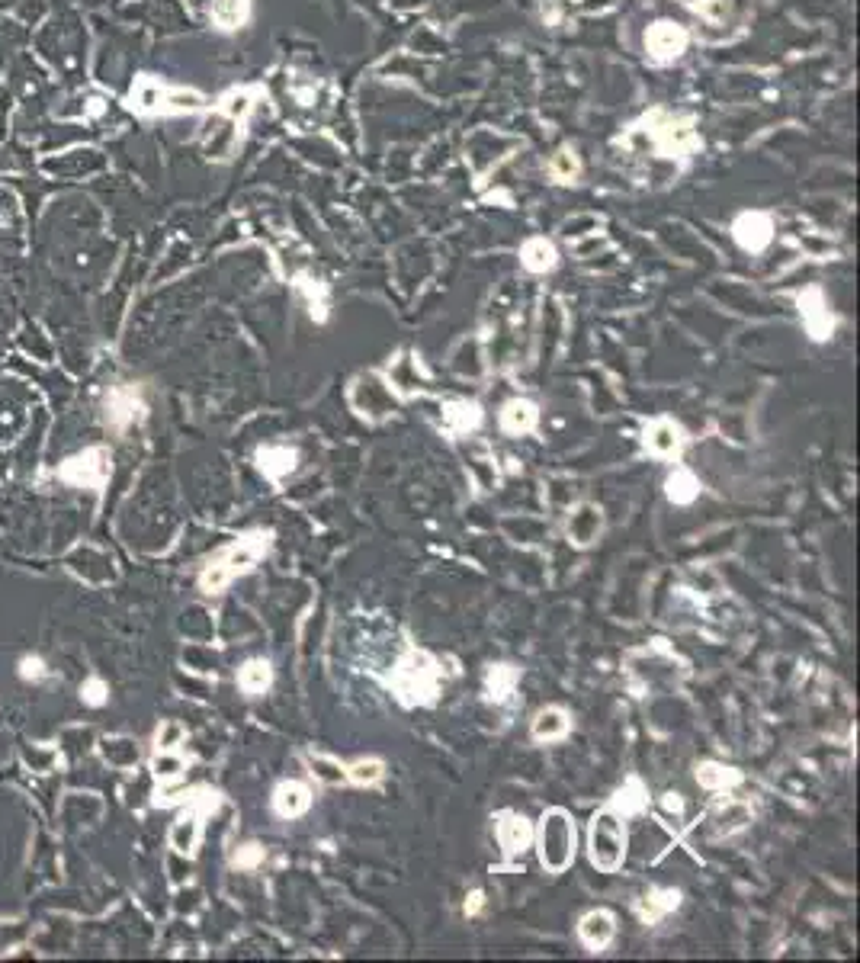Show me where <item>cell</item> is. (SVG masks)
Returning a JSON list of instances; mask_svg holds the SVG:
<instances>
[{"label":"cell","mask_w":860,"mask_h":963,"mask_svg":"<svg viewBox=\"0 0 860 963\" xmlns=\"http://www.w3.org/2000/svg\"><path fill=\"white\" fill-rule=\"evenodd\" d=\"M645 803H649V790L642 787L639 777H629V781H626L617 793H613L610 809H613V813H620V816L626 819V816L642 813Z\"/></svg>","instance_id":"cell-23"},{"label":"cell","mask_w":860,"mask_h":963,"mask_svg":"<svg viewBox=\"0 0 860 963\" xmlns=\"http://www.w3.org/2000/svg\"><path fill=\"white\" fill-rule=\"evenodd\" d=\"M588 858L601 874H617L626 861V825L623 816L604 806L594 813L588 829Z\"/></svg>","instance_id":"cell-4"},{"label":"cell","mask_w":860,"mask_h":963,"mask_svg":"<svg viewBox=\"0 0 860 963\" xmlns=\"http://www.w3.org/2000/svg\"><path fill=\"white\" fill-rule=\"evenodd\" d=\"M81 700L87 703V707H103V703L110 700V687H106L103 678H87L81 684Z\"/></svg>","instance_id":"cell-34"},{"label":"cell","mask_w":860,"mask_h":963,"mask_svg":"<svg viewBox=\"0 0 860 963\" xmlns=\"http://www.w3.org/2000/svg\"><path fill=\"white\" fill-rule=\"evenodd\" d=\"M350 405L366 421H386L398 411V392L382 376L370 373V376H360L357 382H353Z\"/></svg>","instance_id":"cell-5"},{"label":"cell","mask_w":860,"mask_h":963,"mask_svg":"<svg viewBox=\"0 0 860 963\" xmlns=\"http://www.w3.org/2000/svg\"><path fill=\"white\" fill-rule=\"evenodd\" d=\"M180 768H183V761H180L177 755H171V752H161V758L155 761L158 777H177V774H180Z\"/></svg>","instance_id":"cell-37"},{"label":"cell","mask_w":860,"mask_h":963,"mask_svg":"<svg viewBox=\"0 0 860 963\" xmlns=\"http://www.w3.org/2000/svg\"><path fill=\"white\" fill-rule=\"evenodd\" d=\"M270 684H273V668L270 662L264 659H251V662H244L241 671H238V687L248 697H260L264 691H270Z\"/></svg>","instance_id":"cell-24"},{"label":"cell","mask_w":860,"mask_h":963,"mask_svg":"<svg viewBox=\"0 0 860 963\" xmlns=\"http://www.w3.org/2000/svg\"><path fill=\"white\" fill-rule=\"evenodd\" d=\"M732 235H735V241H739L745 251L758 254V251L767 248V244H771V238H774V222L767 219L764 212H745V216L735 219Z\"/></svg>","instance_id":"cell-13"},{"label":"cell","mask_w":860,"mask_h":963,"mask_svg":"<svg viewBox=\"0 0 860 963\" xmlns=\"http://www.w3.org/2000/svg\"><path fill=\"white\" fill-rule=\"evenodd\" d=\"M17 675L26 684H39V681L49 678V665H45L39 655H23L20 665H17Z\"/></svg>","instance_id":"cell-33"},{"label":"cell","mask_w":860,"mask_h":963,"mask_svg":"<svg viewBox=\"0 0 860 963\" xmlns=\"http://www.w3.org/2000/svg\"><path fill=\"white\" fill-rule=\"evenodd\" d=\"M520 681V671L514 665H491L485 675V687L491 700H508Z\"/></svg>","instance_id":"cell-30"},{"label":"cell","mask_w":860,"mask_h":963,"mask_svg":"<svg viewBox=\"0 0 860 963\" xmlns=\"http://www.w3.org/2000/svg\"><path fill=\"white\" fill-rule=\"evenodd\" d=\"M697 784L706 790H732L735 784H742V771L726 768V764L706 761L697 768Z\"/></svg>","instance_id":"cell-26"},{"label":"cell","mask_w":860,"mask_h":963,"mask_svg":"<svg viewBox=\"0 0 860 963\" xmlns=\"http://www.w3.org/2000/svg\"><path fill=\"white\" fill-rule=\"evenodd\" d=\"M652 139H655V148L662 151L665 158L687 155L690 148H697V135H694V129H690V122L665 116V113H655Z\"/></svg>","instance_id":"cell-7"},{"label":"cell","mask_w":860,"mask_h":963,"mask_svg":"<svg viewBox=\"0 0 860 963\" xmlns=\"http://www.w3.org/2000/svg\"><path fill=\"white\" fill-rule=\"evenodd\" d=\"M257 466H260V472H264L267 479L280 482L296 469V450H289V447H260L257 450Z\"/></svg>","instance_id":"cell-22"},{"label":"cell","mask_w":860,"mask_h":963,"mask_svg":"<svg viewBox=\"0 0 860 963\" xmlns=\"http://www.w3.org/2000/svg\"><path fill=\"white\" fill-rule=\"evenodd\" d=\"M568 732H572V716H568L562 707H546L536 713L530 723V736L536 742H562Z\"/></svg>","instance_id":"cell-18"},{"label":"cell","mask_w":860,"mask_h":963,"mask_svg":"<svg viewBox=\"0 0 860 963\" xmlns=\"http://www.w3.org/2000/svg\"><path fill=\"white\" fill-rule=\"evenodd\" d=\"M495 835H498V845L508 861L520 858V854L533 845V825L517 813H501L495 819Z\"/></svg>","instance_id":"cell-9"},{"label":"cell","mask_w":860,"mask_h":963,"mask_svg":"<svg viewBox=\"0 0 860 963\" xmlns=\"http://www.w3.org/2000/svg\"><path fill=\"white\" fill-rule=\"evenodd\" d=\"M312 806V790L302 781H283L273 790V809L280 819H299L309 813Z\"/></svg>","instance_id":"cell-16"},{"label":"cell","mask_w":860,"mask_h":963,"mask_svg":"<svg viewBox=\"0 0 860 963\" xmlns=\"http://www.w3.org/2000/svg\"><path fill=\"white\" fill-rule=\"evenodd\" d=\"M251 17L248 0H212V23L219 29H238Z\"/></svg>","instance_id":"cell-28"},{"label":"cell","mask_w":860,"mask_h":963,"mask_svg":"<svg viewBox=\"0 0 860 963\" xmlns=\"http://www.w3.org/2000/svg\"><path fill=\"white\" fill-rule=\"evenodd\" d=\"M536 421H540V408L530 399H511L501 408V431L511 437H524L536 431Z\"/></svg>","instance_id":"cell-17"},{"label":"cell","mask_w":860,"mask_h":963,"mask_svg":"<svg viewBox=\"0 0 860 963\" xmlns=\"http://www.w3.org/2000/svg\"><path fill=\"white\" fill-rule=\"evenodd\" d=\"M180 739H183V729L177 723H164L158 729V752H171V748H177Z\"/></svg>","instance_id":"cell-36"},{"label":"cell","mask_w":860,"mask_h":963,"mask_svg":"<svg viewBox=\"0 0 860 963\" xmlns=\"http://www.w3.org/2000/svg\"><path fill=\"white\" fill-rule=\"evenodd\" d=\"M260 861H264V848H260V845H254V842H248V845H241L235 854H232V864L238 867V870H254Z\"/></svg>","instance_id":"cell-35"},{"label":"cell","mask_w":860,"mask_h":963,"mask_svg":"<svg viewBox=\"0 0 860 963\" xmlns=\"http://www.w3.org/2000/svg\"><path fill=\"white\" fill-rule=\"evenodd\" d=\"M482 906H485V896H482V893H472V896L466 899V915H475Z\"/></svg>","instance_id":"cell-39"},{"label":"cell","mask_w":860,"mask_h":963,"mask_svg":"<svg viewBox=\"0 0 860 963\" xmlns=\"http://www.w3.org/2000/svg\"><path fill=\"white\" fill-rule=\"evenodd\" d=\"M520 261L533 273H546L556 267V248H552L546 238H530L524 244V251H520Z\"/></svg>","instance_id":"cell-29"},{"label":"cell","mask_w":860,"mask_h":963,"mask_svg":"<svg viewBox=\"0 0 860 963\" xmlns=\"http://www.w3.org/2000/svg\"><path fill=\"white\" fill-rule=\"evenodd\" d=\"M199 819H203V813H199L196 806H190L187 813H183L174 825V832H171V842L180 854H190L199 842Z\"/></svg>","instance_id":"cell-27"},{"label":"cell","mask_w":860,"mask_h":963,"mask_svg":"<svg viewBox=\"0 0 860 963\" xmlns=\"http://www.w3.org/2000/svg\"><path fill=\"white\" fill-rule=\"evenodd\" d=\"M552 167H556V174H559L562 180H572L575 171H578V161H575L572 151H559V158H556V164H552Z\"/></svg>","instance_id":"cell-38"},{"label":"cell","mask_w":860,"mask_h":963,"mask_svg":"<svg viewBox=\"0 0 860 963\" xmlns=\"http://www.w3.org/2000/svg\"><path fill=\"white\" fill-rule=\"evenodd\" d=\"M305 764H309V774L315 777L321 787H344V784H350L347 764H341V761L325 755V752H309V755H305Z\"/></svg>","instance_id":"cell-20"},{"label":"cell","mask_w":860,"mask_h":963,"mask_svg":"<svg viewBox=\"0 0 860 963\" xmlns=\"http://www.w3.org/2000/svg\"><path fill=\"white\" fill-rule=\"evenodd\" d=\"M110 472H113L110 453H106L103 447H87L61 463L58 479L65 485H74V488H103L106 482H110Z\"/></svg>","instance_id":"cell-6"},{"label":"cell","mask_w":860,"mask_h":963,"mask_svg":"<svg viewBox=\"0 0 860 963\" xmlns=\"http://www.w3.org/2000/svg\"><path fill=\"white\" fill-rule=\"evenodd\" d=\"M392 691L395 697L408 703V707H418V703H434L440 691V665L430 659L427 652L411 649L398 659L392 671Z\"/></svg>","instance_id":"cell-3"},{"label":"cell","mask_w":860,"mask_h":963,"mask_svg":"<svg viewBox=\"0 0 860 963\" xmlns=\"http://www.w3.org/2000/svg\"><path fill=\"white\" fill-rule=\"evenodd\" d=\"M466 469H469L472 482L479 485V492H491V488L498 485V466H495V460L488 456V450L482 447V443H472V447H469V453H466Z\"/></svg>","instance_id":"cell-21"},{"label":"cell","mask_w":860,"mask_h":963,"mask_svg":"<svg viewBox=\"0 0 860 963\" xmlns=\"http://www.w3.org/2000/svg\"><path fill=\"white\" fill-rule=\"evenodd\" d=\"M800 312H803V325H806L812 341H828V338H832L835 321H832V312H828V305H825L822 289H816V286L806 289V293L800 296Z\"/></svg>","instance_id":"cell-12"},{"label":"cell","mask_w":860,"mask_h":963,"mask_svg":"<svg viewBox=\"0 0 860 963\" xmlns=\"http://www.w3.org/2000/svg\"><path fill=\"white\" fill-rule=\"evenodd\" d=\"M681 906V893L678 890H652L649 896L642 899L639 903V915H642V922H658V919H665L668 912H674Z\"/></svg>","instance_id":"cell-25"},{"label":"cell","mask_w":860,"mask_h":963,"mask_svg":"<svg viewBox=\"0 0 860 963\" xmlns=\"http://www.w3.org/2000/svg\"><path fill=\"white\" fill-rule=\"evenodd\" d=\"M533 842L546 874H565V870L572 867L575 848H578V832L572 816H568L565 809H549V813H543L540 825H536Z\"/></svg>","instance_id":"cell-2"},{"label":"cell","mask_w":860,"mask_h":963,"mask_svg":"<svg viewBox=\"0 0 860 963\" xmlns=\"http://www.w3.org/2000/svg\"><path fill=\"white\" fill-rule=\"evenodd\" d=\"M145 415V402H142V392L135 386H116L106 395V424L113 427V431H129V427Z\"/></svg>","instance_id":"cell-8"},{"label":"cell","mask_w":860,"mask_h":963,"mask_svg":"<svg viewBox=\"0 0 860 963\" xmlns=\"http://www.w3.org/2000/svg\"><path fill=\"white\" fill-rule=\"evenodd\" d=\"M613 935H617V919H613L607 909H591L588 915H581L578 938L588 951H594V954L604 951V947H610Z\"/></svg>","instance_id":"cell-15"},{"label":"cell","mask_w":860,"mask_h":963,"mask_svg":"<svg viewBox=\"0 0 860 963\" xmlns=\"http://www.w3.org/2000/svg\"><path fill=\"white\" fill-rule=\"evenodd\" d=\"M482 424V408L475 402H450L443 405V427L456 437H466L472 431H479Z\"/></svg>","instance_id":"cell-19"},{"label":"cell","mask_w":860,"mask_h":963,"mask_svg":"<svg viewBox=\"0 0 860 963\" xmlns=\"http://www.w3.org/2000/svg\"><path fill=\"white\" fill-rule=\"evenodd\" d=\"M645 450L658 456V460H678L684 450L681 427L668 418H655L649 427H645Z\"/></svg>","instance_id":"cell-11"},{"label":"cell","mask_w":860,"mask_h":963,"mask_svg":"<svg viewBox=\"0 0 860 963\" xmlns=\"http://www.w3.org/2000/svg\"><path fill=\"white\" fill-rule=\"evenodd\" d=\"M568 540H572L575 546H591L597 543V537L604 533V511L597 508V504L591 501H581L578 508L568 511Z\"/></svg>","instance_id":"cell-10"},{"label":"cell","mask_w":860,"mask_h":963,"mask_svg":"<svg viewBox=\"0 0 860 963\" xmlns=\"http://www.w3.org/2000/svg\"><path fill=\"white\" fill-rule=\"evenodd\" d=\"M273 543V533L270 530H251L238 537L235 543H228L225 549H219L203 572H199V588L206 594H222L228 585L235 582L238 575L251 572L257 559L267 556V549Z\"/></svg>","instance_id":"cell-1"},{"label":"cell","mask_w":860,"mask_h":963,"mask_svg":"<svg viewBox=\"0 0 860 963\" xmlns=\"http://www.w3.org/2000/svg\"><path fill=\"white\" fill-rule=\"evenodd\" d=\"M665 488H668V498H671L674 504H690V501H694V498L700 495V482H697V476H694V472H690V469H684V466H678V469L671 472L668 482H665Z\"/></svg>","instance_id":"cell-31"},{"label":"cell","mask_w":860,"mask_h":963,"mask_svg":"<svg viewBox=\"0 0 860 963\" xmlns=\"http://www.w3.org/2000/svg\"><path fill=\"white\" fill-rule=\"evenodd\" d=\"M347 777H350V784L373 787L386 777V764H382L379 758H360V761L347 764Z\"/></svg>","instance_id":"cell-32"},{"label":"cell","mask_w":860,"mask_h":963,"mask_svg":"<svg viewBox=\"0 0 860 963\" xmlns=\"http://www.w3.org/2000/svg\"><path fill=\"white\" fill-rule=\"evenodd\" d=\"M645 49L655 61H674L687 49V33L674 23H655L649 33H645Z\"/></svg>","instance_id":"cell-14"}]
</instances>
